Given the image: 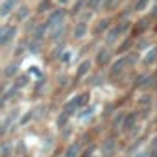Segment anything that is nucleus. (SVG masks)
Here are the masks:
<instances>
[{"label": "nucleus", "mask_w": 157, "mask_h": 157, "mask_svg": "<svg viewBox=\"0 0 157 157\" xmlns=\"http://www.w3.org/2000/svg\"><path fill=\"white\" fill-rule=\"evenodd\" d=\"M133 28V22L131 21H128V19H124V21H120V22H113V26L105 32V35H104V44H107V46H117L122 39H124V35H126V32H129Z\"/></svg>", "instance_id": "nucleus-1"}, {"label": "nucleus", "mask_w": 157, "mask_h": 157, "mask_svg": "<svg viewBox=\"0 0 157 157\" xmlns=\"http://www.w3.org/2000/svg\"><path fill=\"white\" fill-rule=\"evenodd\" d=\"M67 17H68V11H67L65 8H54V10L48 13V17H46L44 22H46L48 30H52V28H56V26L67 22Z\"/></svg>", "instance_id": "nucleus-2"}, {"label": "nucleus", "mask_w": 157, "mask_h": 157, "mask_svg": "<svg viewBox=\"0 0 157 157\" xmlns=\"http://www.w3.org/2000/svg\"><path fill=\"white\" fill-rule=\"evenodd\" d=\"M113 48L111 46H107V44H104V46H100L96 52H94V63L100 67V68H105L107 65H111L113 63Z\"/></svg>", "instance_id": "nucleus-3"}, {"label": "nucleus", "mask_w": 157, "mask_h": 157, "mask_svg": "<svg viewBox=\"0 0 157 157\" xmlns=\"http://www.w3.org/2000/svg\"><path fill=\"white\" fill-rule=\"evenodd\" d=\"M87 98H89V94H87V93H83V94H76V96H72V98L65 104V107H63V109H67V111H70V113L74 115L76 111H80L82 107H85V105H87V102H89Z\"/></svg>", "instance_id": "nucleus-4"}, {"label": "nucleus", "mask_w": 157, "mask_h": 157, "mask_svg": "<svg viewBox=\"0 0 157 157\" xmlns=\"http://www.w3.org/2000/svg\"><path fill=\"white\" fill-rule=\"evenodd\" d=\"M113 26V19L109 17V15H104V17H100V19H96V22H94V26L91 28V33L94 35V37H100V35H105V32L109 30Z\"/></svg>", "instance_id": "nucleus-5"}, {"label": "nucleus", "mask_w": 157, "mask_h": 157, "mask_svg": "<svg viewBox=\"0 0 157 157\" xmlns=\"http://www.w3.org/2000/svg\"><path fill=\"white\" fill-rule=\"evenodd\" d=\"M89 33H91L89 22H85V21H76V22L72 24V32H70V37H72L74 41H82V39H85Z\"/></svg>", "instance_id": "nucleus-6"}, {"label": "nucleus", "mask_w": 157, "mask_h": 157, "mask_svg": "<svg viewBox=\"0 0 157 157\" xmlns=\"http://www.w3.org/2000/svg\"><path fill=\"white\" fill-rule=\"evenodd\" d=\"M155 80H157V78H155L153 74H140V76L135 78L133 87L139 89V91H150V89H153Z\"/></svg>", "instance_id": "nucleus-7"}, {"label": "nucleus", "mask_w": 157, "mask_h": 157, "mask_svg": "<svg viewBox=\"0 0 157 157\" xmlns=\"http://www.w3.org/2000/svg\"><path fill=\"white\" fill-rule=\"evenodd\" d=\"M67 32H68V26H67V22H63V24H59V26H56V28L48 30V37H46V39H48L52 44L63 43V41H65V37H67Z\"/></svg>", "instance_id": "nucleus-8"}, {"label": "nucleus", "mask_w": 157, "mask_h": 157, "mask_svg": "<svg viewBox=\"0 0 157 157\" xmlns=\"http://www.w3.org/2000/svg\"><path fill=\"white\" fill-rule=\"evenodd\" d=\"M128 68V61H126V56H120L117 59H113L111 63V68H109V78H118L126 72Z\"/></svg>", "instance_id": "nucleus-9"}, {"label": "nucleus", "mask_w": 157, "mask_h": 157, "mask_svg": "<svg viewBox=\"0 0 157 157\" xmlns=\"http://www.w3.org/2000/svg\"><path fill=\"white\" fill-rule=\"evenodd\" d=\"M17 35H19V28L15 24H8L6 32L0 35V48H6L8 44H11L17 39Z\"/></svg>", "instance_id": "nucleus-10"}, {"label": "nucleus", "mask_w": 157, "mask_h": 157, "mask_svg": "<svg viewBox=\"0 0 157 157\" xmlns=\"http://www.w3.org/2000/svg\"><path fill=\"white\" fill-rule=\"evenodd\" d=\"M21 0H2L0 2V19H6L10 15L15 13V10L19 8Z\"/></svg>", "instance_id": "nucleus-11"}, {"label": "nucleus", "mask_w": 157, "mask_h": 157, "mask_svg": "<svg viewBox=\"0 0 157 157\" xmlns=\"http://www.w3.org/2000/svg\"><path fill=\"white\" fill-rule=\"evenodd\" d=\"M100 153H102V157H115L117 155V140L115 139H104L100 142Z\"/></svg>", "instance_id": "nucleus-12"}, {"label": "nucleus", "mask_w": 157, "mask_h": 157, "mask_svg": "<svg viewBox=\"0 0 157 157\" xmlns=\"http://www.w3.org/2000/svg\"><path fill=\"white\" fill-rule=\"evenodd\" d=\"M2 72H4V78H8V80H13V78H17L19 72H21V59L10 61V63L2 68Z\"/></svg>", "instance_id": "nucleus-13"}, {"label": "nucleus", "mask_w": 157, "mask_h": 157, "mask_svg": "<svg viewBox=\"0 0 157 157\" xmlns=\"http://www.w3.org/2000/svg\"><path fill=\"white\" fill-rule=\"evenodd\" d=\"M13 17H15L17 22H22V24H24V22L32 17V10H30V6H28V4H19V8L15 10Z\"/></svg>", "instance_id": "nucleus-14"}, {"label": "nucleus", "mask_w": 157, "mask_h": 157, "mask_svg": "<svg viewBox=\"0 0 157 157\" xmlns=\"http://www.w3.org/2000/svg\"><path fill=\"white\" fill-rule=\"evenodd\" d=\"M17 117H19V107L11 109V111L6 115V118L2 120V124H0V135H6L8 128H10V126H13V122L17 120Z\"/></svg>", "instance_id": "nucleus-15"}, {"label": "nucleus", "mask_w": 157, "mask_h": 157, "mask_svg": "<svg viewBox=\"0 0 157 157\" xmlns=\"http://www.w3.org/2000/svg\"><path fill=\"white\" fill-rule=\"evenodd\" d=\"M48 37V26L46 22H37V26L33 28V32L30 33V39H35V41H44Z\"/></svg>", "instance_id": "nucleus-16"}, {"label": "nucleus", "mask_w": 157, "mask_h": 157, "mask_svg": "<svg viewBox=\"0 0 157 157\" xmlns=\"http://www.w3.org/2000/svg\"><path fill=\"white\" fill-rule=\"evenodd\" d=\"M133 128H137V113H135V111H131V113H126V117H124V122H122V128H120V131L128 133V131H131Z\"/></svg>", "instance_id": "nucleus-17"}, {"label": "nucleus", "mask_w": 157, "mask_h": 157, "mask_svg": "<svg viewBox=\"0 0 157 157\" xmlns=\"http://www.w3.org/2000/svg\"><path fill=\"white\" fill-rule=\"evenodd\" d=\"M157 61V44L155 46H150L144 56H142V67H153Z\"/></svg>", "instance_id": "nucleus-18"}, {"label": "nucleus", "mask_w": 157, "mask_h": 157, "mask_svg": "<svg viewBox=\"0 0 157 157\" xmlns=\"http://www.w3.org/2000/svg\"><path fill=\"white\" fill-rule=\"evenodd\" d=\"M91 68H93V61H91V59H83L80 65H78V68H76V80H82V78H85V76L91 72Z\"/></svg>", "instance_id": "nucleus-19"}, {"label": "nucleus", "mask_w": 157, "mask_h": 157, "mask_svg": "<svg viewBox=\"0 0 157 157\" xmlns=\"http://www.w3.org/2000/svg\"><path fill=\"white\" fill-rule=\"evenodd\" d=\"M83 10H87V0H74L72 6L68 8V15L70 17H78Z\"/></svg>", "instance_id": "nucleus-20"}, {"label": "nucleus", "mask_w": 157, "mask_h": 157, "mask_svg": "<svg viewBox=\"0 0 157 157\" xmlns=\"http://www.w3.org/2000/svg\"><path fill=\"white\" fill-rule=\"evenodd\" d=\"M82 151H83L82 142H70V144L67 146V150H65L63 157H80V155H82Z\"/></svg>", "instance_id": "nucleus-21"}, {"label": "nucleus", "mask_w": 157, "mask_h": 157, "mask_svg": "<svg viewBox=\"0 0 157 157\" xmlns=\"http://www.w3.org/2000/svg\"><path fill=\"white\" fill-rule=\"evenodd\" d=\"M120 2H122V0H104V2H102V11L105 15H109V13H113V11L118 10Z\"/></svg>", "instance_id": "nucleus-22"}, {"label": "nucleus", "mask_w": 157, "mask_h": 157, "mask_svg": "<svg viewBox=\"0 0 157 157\" xmlns=\"http://www.w3.org/2000/svg\"><path fill=\"white\" fill-rule=\"evenodd\" d=\"M133 44H135V41L131 39V37H128V39H122L118 44H117V54H128V52H131V48H133Z\"/></svg>", "instance_id": "nucleus-23"}, {"label": "nucleus", "mask_w": 157, "mask_h": 157, "mask_svg": "<svg viewBox=\"0 0 157 157\" xmlns=\"http://www.w3.org/2000/svg\"><path fill=\"white\" fill-rule=\"evenodd\" d=\"M70 117H72V113H70V111H67V109H63V111H61V113L57 115V118H56V126H57L59 129L67 128V124H68Z\"/></svg>", "instance_id": "nucleus-24"}, {"label": "nucleus", "mask_w": 157, "mask_h": 157, "mask_svg": "<svg viewBox=\"0 0 157 157\" xmlns=\"http://www.w3.org/2000/svg\"><path fill=\"white\" fill-rule=\"evenodd\" d=\"M54 10V2L52 0H41L37 4V13H50Z\"/></svg>", "instance_id": "nucleus-25"}, {"label": "nucleus", "mask_w": 157, "mask_h": 157, "mask_svg": "<svg viewBox=\"0 0 157 157\" xmlns=\"http://www.w3.org/2000/svg\"><path fill=\"white\" fill-rule=\"evenodd\" d=\"M41 48H43V41H35V39H30V41H28V52H30V54L41 52Z\"/></svg>", "instance_id": "nucleus-26"}, {"label": "nucleus", "mask_w": 157, "mask_h": 157, "mask_svg": "<svg viewBox=\"0 0 157 157\" xmlns=\"http://www.w3.org/2000/svg\"><path fill=\"white\" fill-rule=\"evenodd\" d=\"M102 2L104 0H87V10L93 13H98V11H102Z\"/></svg>", "instance_id": "nucleus-27"}, {"label": "nucleus", "mask_w": 157, "mask_h": 157, "mask_svg": "<svg viewBox=\"0 0 157 157\" xmlns=\"http://www.w3.org/2000/svg\"><path fill=\"white\" fill-rule=\"evenodd\" d=\"M137 104H139L140 107H150V105L153 104V100H151V94H150V93H146V94H140V98L137 100Z\"/></svg>", "instance_id": "nucleus-28"}, {"label": "nucleus", "mask_w": 157, "mask_h": 157, "mask_svg": "<svg viewBox=\"0 0 157 157\" xmlns=\"http://www.w3.org/2000/svg\"><path fill=\"white\" fill-rule=\"evenodd\" d=\"M148 6H150V0H135L133 10H135L137 13H140V11H146V10H148Z\"/></svg>", "instance_id": "nucleus-29"}, {"label": "nucleus", "mask_w": 157, "mask_h": 157, "mask_svg": "<svg viewBox=\"0 0 157 157\" xmlns=\"http://www.w3.org/2000/svg\"><path fill=\"white\" fill-rule=\"evenodd\" d=\"M11 153H13V142L6 140L2 144V155H0V157H11Z\"/></svg>", "instance_id": "nucleus-30"}, {"label": "nucleus", "mask_w": 157, "mask_h": 157, "mask_svg": "<svg viewBox=\"0 0 157 157\" xmlns=\"http://www.w3.org/2000/svg\"><path fill=\"white\" fill-rule=\"evenodd\" d=\"M126 61H128V67H135L137 61H139L137 52H128V54H126Z\"/></svg>", "instance_id": "nucleus-31"}, {"label": "nucleus", "mask_w": 157, "mask_h": 157, "mask_svg": "<svg viewBox=\"0 0 157 157\" xmlns=\"http://www.w3.org/2000/svg\"><path fill=\"white\" fill-rule=\"evenodd\" d=\"M35 26H37V22H35V21L32 19V17H30V19H28L26 22H24V32H26V33L30 35V33L33 32V28H35Z\"/></svg>", "instance_id": "nucleus-32"}, {"label": "nucleus", "mask_w": 157, "mask_h": 157, "mask_svg": "<svg viewBox=\"0 0 157 157\" xmlns=\"http://www.w3.org/2000/svg\"><path fill=\"white\" fill-rule=\"evenodd\" d=\"M15 85L19 87V89H22V87H26L28 85V76H17V80H15Z\"/></svg>", "instance_id": "nucleus-33"}, {"label": "nucleus", "mask_w": 157, "mask_h": 157, "mask_svg": "<svg viewBox=\"0 0 157 157\" xmlns=\"http://www.w3.org/2000/svg\"><path fill=\"white\" fill-rule=\"evenodd\" d=\"M93 155H94V144L87 146V148L82 151V155H80V157H93Z\"/></svg>", "instance_id": "nucleus-34"}, {"label": "nucleus", "mask_w": 157, "mask_h": 157, "mask_svg": "<svg viewBox=\"0 0 157 157\" xmlns=\"http://www.w3.org/2000/svg\"><path fill=\"white\" fill-rule=\"evenodd\" d=\"M32 113H33V111H28V113H26V117L19 120V124H26V122H30V120H32V117H33Z\"/></svg>", "instance_id": "nucleus-35"}, {"label": "nucleus", "mask_w": 157, "mask_h": 157, "mask_svg": "<svg viewBox=\"0 0 157 157\" xmlns=\"http://www.w3.org/2000/svg\"><path fill=\"white\" fill-rule=\"evenodd\" d=\"M8 102H10V100H8V98H6L4 94H2V96H0V113H2V111H4V107H6V104H8Z\"/></svg>", "instance_id": "nucleus-36"}, {"label": "nucleus", "mask_w": 157, "mask_h": 157, "mask_svg": "<svg viewBox=\"0 0 157 157\" xmlns=\"http://www.w3.org/2000/svg\"><path fill=\"white\" fill-rule=\"evenodd\" d=\"M133 157H150V150H140V151H137Z\"/></svg>", "instance_id": "nucleus-37"}, {"label": "nucleus", "mask_w": 157, "mask_h": 157, "mask_svg": "<svg viewBox=\"0 0 157 157\" xmlns=\"http://www.w3.org/2000/svg\"><path fill=\"white\" fill-rule=\"evenodd\" d=\"M151 10H153V11L150 13V19H153V17H157V6H153Z\"/></svg>", "instance_id": "nucleus-38"}, {"label": "nucleus", "mask_w": 157, "mask_h": 157, "mask_svg": "<svg viewBox=\"0 0 157 157\" xmlns=\"http://www.w3.org/2000/svg\"><path fill=\"white\" fill-rule=\"evenodd\" d=\"M4 91H6V89H4V85H2V83H0V96H2V94H4Z\"/></svg>", "instance_id": "nucleus-39"}, {"label": "nucleus", "mask_w": 157, "mask_h": 157, "mask_svg": "<svg viewBox=\"0 0 157 157\" xmlns=\"http://www.w3.org/2000/svg\"><path fill=\"white\" fill-rule=\"evenodd\" d=\"M151 91H155V93H157V80H155V85H153V89H151Z\"/></svg>", "instance_id": "nucleus-40"}, {"label": "nucleus", "mask_w": 157, "mask_h": 157, "mask_svg": "<svg viewBox=\"0 0 157 157\" xmlns=\"http://www.w3.org/2000/svg\"><path fill=\"white\" fill-rule=\"evenodd\" d=\"M0 78H4V72H2V70H0Z\"/></svg>", "instance_id": "nucleus-41"}, {"label": "nucleus", "mask_w": 157, "mask_h": 157, "mask_svg": "<svg viewBox=\"0 0 157 157\" xmlns=\"http://www.w3.org/2000/svg\"><path fill=\"white\" fill-rule=\"evenodd\" d=\"M155 109H157V102H155Z\"/></svg>", "instance_id": "nucleus-42"}, {"label": "nucleus", "mask_w": 157, "mask_h": 157, "mask_svg": "<svg viewBox=\"0 0 157 157\" xmlns=\"http://www.w3.org/2000/svg\"><path fill=\"white\" fill-rule=\"evenodd\" d=\"M0 2H2V0H0Z\"/></svg>", "instance_id": "nucleus-43"}, {"label": "nucleus", "mask_w": 157, "mask_h": 157, "mask_svg": "<svg viewBox=\"0 0 157 157\" xmlns=\"http://www.w3.org/2000/svg\"><path fill=\"white\" fill-rule=\"evenodd\" d=\"M122 2H124V0H122Z\"/></svg>", "instance_id": "nucleus-44"}]
</instances>
